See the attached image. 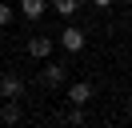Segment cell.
I'll return each instance as SVG.
<instances>
[{
  "instance_id": "cell-5",
  "label": "cell",
  "mask_w": 132,
  "mask_h": 128,
  "mask_svg": "<svg viewBox=\"0 0 132 128\" xmlns=\"http://www.w3.org/2000/svg\"><path fill=\"white\" fill-rule=\"evenodd\" d=\"M88 100H92V84L88 80H72V84H68V104H80L84 108Z\"/></svg>"
},
{
  "instance_id": "cell-9",
  "label": "cell",
  "mask_w": 132,
  "mask_h": 128,
  "mask_svg": "<svg viewBox=\"0 0 132 128\" xmlns=\"http://www.w3.org/2000/svg\"><path fill=\"white\" fill-rule=\"evenodd\" d=\"M12 24V4H0V28H8Z\"/></svg>"
},
{
  "instance_id": "cell-2",
  "label": "cell",
  "mask_w": 132,
  "mask_h": 128,
  "mask_svg": "<svg viewBox=\"0 0 132 128\" xmlns=\"http://www.w3.org/2000/svg\"><path fill=\"white\" fill-rule=\"evenodd\" d=\"M24 96V80L16 76V72H0V100H20Z\"/></svg>"
},
{
  "instance_id": "cell-1",
  "label": "cell",
  "mask_w": 132,
  "mask_h": 128,
  "mask_svg": "<svg viewBox=\"0 0 132 128\" xmlns=\"http://www.w3.org/2000/svg\"><path fill=\"white\" fill-rule=\"evenodd\" d=\"M40 84H44V88H60V84H68V64H60V60H44V68H40Z\"/></svg>"
},
{
  "instance_id": "cell-10",
  "label": "cell",
  "mask_w": 132,
  "mask_h": 128,
  "mask_svg": "<svg viewBox=\"0 0 132 128\" xmlns=\"http://www.w3.org/2000/svg\"><path fill=\"white\" fill-rule=\"evenodd\" d=\"M92 4H96V8H112L116 0H92Z\"/></svg>"
},
{
  "instance_id": "cell-4",
  "label": "cell",
  "mask_w": 132,
  "mask_h": 128,
  "mask_svg": "<svg viewBox=\"0 0 132 128\" xmlns=\"http://www.w3.org/2000/svg\"><path fill=\"white\" fill-rule=\"evenodd\" d=\"M56 44L60 40H52V36H28V56H32V60H48Z\"/></svg>"
},
{
  "instance_id": "cell-7",
  "label": "cell",
  "mask_w": 132,
  "mask_h": 128,
  "mask_svg": "<svg viewBox=\"0 0 132 128\" xmlns=\"http://www.w3.org/2000/svg\"><path fill=\"white\" fill-rule=\"evenodd\" d=\"M0 120H4V124H16V120H20V104H16V100H4V108H0Z\"/></svg>"
},
{
  "instance_id": "cell-6",
  "label": "cell",
  "mask_w": 132,
  "mask_h": 128,
  "mask_svg": "<svg viewBox=\"0 0 132 128\" xmlns=\"http://www.w3.org/2000/svg\"><path fill=\"white\" fill-rule=\"evenodd\" d=\"M48 4L52 0H20V16H24V20H40Z\"/></svg>"
},
{
  "instance_id": "cell-8",
  "label": "cell",
  "mask_w": 132,
  "mask_h": 128,
  "mask_svg": "<svg viewBox=\"0 0 132 128\" xmlns=\"http://www.w3.org/2000/svg\"><path fill=\"white\" fill-rule=\"evenodd\" d=\"M52 8H56L64 20H72V16H76V8H80V0H52Z\"/></svg>"
},
{
  "instance_id": "cell-3",
  "label": "cell",
  "mask_w": 132,
  "mask_h": 128,
  "mask_svg": "<svg viewBox=\"0 0 132 128\" xmlns=\"http://www.w3.org/2000/svg\"><path fill=\"white\" fill-rule=\"evenodd\" d=\"M84 44H88V36H84V28H76V24H68L64 32H60V48H64V52H84Z\"/></svg>"
}]
</instances>
